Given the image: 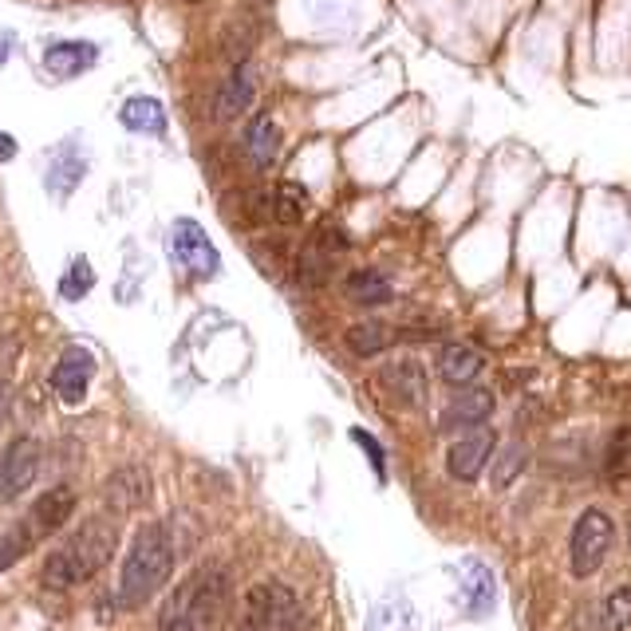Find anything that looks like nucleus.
<instances>
[{"mask_svg": "<svg viewBox=\"0 0 631 631\" xmlns=\"http://www.w3.org/2000/svg\"><path fill=\"white\" fill-rule=\"evenodd\" d=\"M229 611V572L221 565H202L166 596L158 611V631H218Z\"/></svg>", "mask_w": 631, "mask_h": 631, "instance_id": "f257e3e1", "label": "nucleus"}, {"mask_svg": "<svg viewBox=\"0 0 631 631\" xmlns=\"http://www.w3.org/2000/svg\"><path fill=\"white\" fill-rule=\"evenodd\" d=\"M114 545H119V529L111 521H83L72 537L44 560V584L48 588H75L83 580H92L95 572H104L111 565Z\"/></svg>", "mask_w": 631, "mask_h": 631, "instance_id": "f03ea898", "label": "nucleus"}, {"mask_svg": "<svg viewBox=\"0 0 631 631\" xmlns=\"http://www.w3.org/2000/svg\"><path fill=\"white\" fill-rule=\"evenodd\" d=\"M174 569V545L166 525H143L131 541L126 565L119 572V608H143Z\"/></svg>", "mask_w": 631, "mask_h": 631, "instance_id": "7ed1b4c3", "label": "nucleus"}, {"mask_svg": "<svg viewBox=\"0 0 631 631\" xmlns=\"http://www.w3.org/2000/svg\"><path fill=\"white\" fill-rule=\"evenodd\" d=\"M296 623H301L296 592L277 584V580H265L241 596L226 631H296Z\"/></svg>", "mask_w": 631, "mask_h": 631, "instance_id": "20e7f679", "label": "nucleus"}, {"mask_svg": "<svg viewBox=\"0 0 631 631\" xmlns=\"http://www.w3.org/2000/svg\"><path fill=\"white\" fill-rule=\"evenodd\" d=\"M611 545V521L600 509H588L584 518L577 521L569 541V560H572V577H592L600 569L604 557H608Z\"/></svg>", "mask_w": 631, "mask_h": 631, "instance_id": "39448f33", "label": "nucleus"}, {"mask_svg": "<svg viewBox=\"0 0 631 631\" xmlns=\"http://www.w3.org/2000/svg\"><path fill=\"white\" fill-rule=\"evenodd\" d=\"M170 241H174V257L182 260V269H186L190 277L209 280V277H218V272H221L218 248H214L209 233L197 226V221H190V218L174 221V233H170Z\"/></svg>", "mask_w": 631, "mask_h": 631, "instance_id": "423d86ee", "label": "nucleus"}, {"mask_svg": "<svg viewBox=\"0 0 631 631\" xmlns=\"http://www.w3.org/2000/svg\"><path fill=\"white\" fill-rule=\"evenodd\" d=\"M343 253H348V233L340 226H320L301 248V280L304 284H324L331 269L340 265Z\"/></svg>", "mask_w": 631, "mask_h": 631, "instance_id": "0eeeda50", "label": "nucleus"}, {"mask_svg": "<svg viewBox=\"0 0 631 631\" xmlns=\"http://www.w3.org/2000/svg\"><path fill=\"white\" fill-rule=\"evenodd\" d=\"M40 474V442L36 438H16L0 454V501H16Z\"/></svg>", "mask_w": 631, "mask_h": 631, "instance_id": "6e6552de", "label": "nucleus"}, {"mask_svg": "<svg viewBox=\"0 0 631 631\" xmlns=\"http://www.w3.org/2000/svg\"><path fill=\"white\" fill-rule=\"evenodd\" d=\"M494 446H497V438L489 426H470L466 435L450 446V454H446V470H450V477H458V482H474V477H482V470H486L489 458H494Z\"/></svg>", "mask_w": 631, "mask_h": 631, "instance_id": "1a4fd4ad", "label": "nucleus"}, {"mask_svg": "<svg viewBox=\"0 0 631 631\" xmlns=\"http://www.w3.org/2000/svg\"><path fill=\"white\" fill-rule=\"evenodd\" d=\"M95 375V355L87 348H68L52 367V387L60 395V403L80 406L87 399V384Z\"/></svg>", "mask_w": 631, "mask_h": 631, "instance_id": "9d476101", "label": "nucleus"}, {"mask_svg": "<svg viewBox=\"0 0 631 631\" xmlns=\"http://www.w3.org/2000/svg\"><path fill=\"white\" fill-rule=\"evenodd\" d=\"M75 513V489L72 486H56L48 489V494H40L36 501H32L28 509V529L36 533V541L52 537V533H60L63 525H68V518Z\"/></svg>", "mask_w": 631, "mask_h": 631, "instance_id": "9b49d317", "label": "nucleus"}, {"mask_svg": "<svg viewBox=\"0 0 631 631\" xmlns=\"http://www.w3.org/2000/svg\"><path fill=\"white\" fill-rule=\"evenodd\" d=\"M95 63H99V48L87 40H63L44 52V68H48L56 80H75V75L92 72Z\"/></svg>", "mask_w": 631, "mask_h": 631, "instance_id": "f8f14e48", "label": "nucleus"}, {"mask_svg": "<svg viewBox=\"0 0 631 631\" xmlns=\"http://www.w3.org/2000/svg\"><path fill=\"white\" fill-rule=\"evenodd\" d=\"M107 501L119 513H131V509H143L150 501V477L143 466H123L114 470L111 482H107Z\"/></svg>", "mask_w": 631, "mask_h": 631, "instance_id": "ddd939ff", "label": "nucleus"}, {"mask_svg": "<svg viewBox=\"0 0 631 631\" xmlns=\"http://www.w3.org/2000/svg\"><path fill=\"white\" fill-rule=\"evenodd\" d=\"M253 95H257V72H253V63H238L218 92V119L245 114L253 107Z\"/></svg>", "mask_w": 631, "mask_h": 631, "instance_id": "4468645a", "label": "nucleus"}, {"mask_svg": "<svg viewBox=\"0 0 631 631\" xmlns=\"http://www.w3.org/2000/svg\"><path fill=\"white\" fill-rule=\"evenodd\" d=\"M494 414V395L489 391H462L450 399V406L442 411L446 430H470V426H482Z\"/></svg>", "mask_w": 631, "mask_h": 631, "instance_id": "2eb2a0df", "label": "nucleus"}, {"mask_svg": "<svg viewBox=\"0 0 631 631\" xmlns=\"http://www.w3.org/2000/svg\"><path fill=\"white\" fill-rule=\"evenodd\" d=\"M384 387L395 395V399H399V403L423 406V399H426V372H423V363H414V360L391 363V367L384 372Z\"/></svg>", "mask_w": 631, "mask_h": 631, "instance_id": "dca6fc26", "label": "nucleus"}, {"mask_svg": "<svg viewBox=\"0 0 631 631\" xmlns=\"http://www.w3.org/2000/svg\"><path fill=\"white\" fill-rule=\"evenodd\" d=\"M482 367H486V360L474 352V348H466V343H450V348H442V355H438V375H442L450 387H470L482 375Z\"/></svg>", "mask_w": 631, "mask_h": 631, "instance_id": "f3484780", "label": "nucleus"}, {"mask_svg": "<svg viewBox=\"0 0 631 631\" xmlns=\"http://www.w3.org/2000/svg\"><path fill=\"white\" fill-rule=\"evenodd\" d=\"M245 155H248V162L257 166V170H265V166H272L277 162V155H280V131H277V123H272L269 114H257L253 123L245 126Z\"/></svg>", "mask_w": 631, "mask_h": 631, "instance_id": "a211bd4d", "label": "nucleus"}, {"mask_svg": "<svg viewBox=\"0 0 631 631\" xmlns=\"http://www.w3.org/2000/svg\"><path fill=\"white\" fill-rule=\"evenodd\" d=\"M119 123L126 126V131H135V135H162L166 131V111L158 99H146V95H138V99H126L123 111H119Z\"/></svg>", "mask_w": 631, "mask_h": 631, "instance_id": "6ab92c4d", "label": "nucleus"}, {"mask_svg": "<svg viewBox=\"0 0 631 631\" xmlns=\"http://www.w3.org/2000/svg\"><path fill=\"white\" fill-rule=\"evenodd\" d=\"M343 292H348V301L363 304V308H379V304H387L395 296L391 284H387V280L379 277L375 269L348 272V280H343Z\"/></svg>", "mask_w": 631, "mask_h": 631, "instance_id": "aec40b11", "label": "nucleus"}, {"mask_svg": "<svg viewBox=\"0 0 631 631\" xmlns=\"http://www.w3.org/2000/svg\"><path fill=\"white\" fill-rule=\"evenodd\" d=\"M269 209L280 226H301L304 214H308V190H304L301 182H280V186L272 190Z\"/></svg>", "mask_w": 631, "mask_h": 631, "instance_id": "412c9836", "label": "nucleus"}, {"mask_svg": "<svg viewBox=\"0 0 631 631\" xmlns=\"http://www.w3.org/2000/svg\"><path fill=\"white\" fill-rule=\"evenodd\" d=\"M391 340H395V331L379 320L355 324V328L348 331V348H352L355 355H379L391 348Z\"/></svg>", "mask_w": 631, "mask_h": 631, "instance_id": "4be33fe9", "label": "nucleus"}, {"mask_svg": "<svg viewBox=\"0 0 631 631\" xmlns=\"http://www.w3.org/2000/svg\"><path fill=\"white\" fill-rule=\"evenodd\" d=\"M32 545H36V533H32L24 518L16 521V525L0 529V572H9L12 565L32 549Z\"/></svg>", "mask_w": 631, "mask_h": 631, "instance_id": "5701e85b", "label": "nucleus"}, {"mask_svg": "<svg viewBox=\"0 0 631 631\" xmlns=\"http://www.w3.org/2000/svg\"><path fill=\"white\" fill-rule=\"evenodd\" d=\"M80 178H83L80 150H68V162H63V158H56V166L48 170V194H52V197H68V190L80 186Z\"/></svg>", "mask_w": 631, "mask_h": 631, "instance_id": "b1692460", "label": "nucleus"}, {"mask_svg": "<svg viewBox=\"0 0 631 631\" xmlns=\"http://www.w3.org/2000/svg\"><path fill=\"white\" fill-rule=\"evenodd\" d=\"M604 474L611 482H623L631 474V426L616 430V438L608 442V454H604Z\"/></svg>", "mask_w": 631, "mask_h": 631, "instance_id": "393cba45", "label": "nucleus"}, {"mask_svg": "<svg viewBox=\"0 0 631 631\" xmlns=\"http://www.w3.org/2000/svg\"><path fill=\"white\" fill-rule=\"evenodd\" d=\"M92 284H95V272H92V265L83 257H75L72 260V269L63 272V280H60V296L68 304H80L87 292H92Z\"/></svg>", "mask_w": 631, "mask_h": 631, "instance_id": "a878e982", "label": "nucleus"}, {"mask_svg": "<svg viewBox=\"0 0 631 631\" xmlns=\"http://www.w3.org/2000/svg\"><path fill=\"white\" fill-rule=\"evenodd\" d=\"M631 628V588L611 592L600 608V631H628Z\"/></svg>", "mask_w": 631, "mask_h": 631, "instance_id": "bb28decb", "label": "nucleus"}, {"mask_svg": "<svg viewBox=\"0 0 631 631\" xmlns=\"http://www.w3.org/2000/svg\"><path fill=\"white\" fill-rule=\"evenodd\" d=\"M525 458H529L525 446H509L506 454L497 458V466H494V486H497V489H506L509 482H513V477H518L521 470H525Z\"/></svg>", "mask_w": 631, "mask_h": 631, "instance_id": "cd10ccee", "label": "nucleus"}, {"mask_svg": "<svg viewBox=\"0 0 631 631\" xmlns=\"http://www.w3.org/2000/svg\"><path fill=\"white\" fill-rule=\"evenodd\" d=\"M352 442L367 450V458H372L375 474H379V477H387V474H384V450H379V442H375V438L367 435V430H352Z\"/></svg>", "mask_w": 631, "mask_h": 631, "instance_id": "c85d7f7f", "label": "nucleus"}, {"mask_svg": "<svg viewBox=\"0 0 631 631\" xmlns=\"http://www.w3.org/2000/svg\"><path fill=\"white\" fill-rule=\"evenodd\" d=\"M9 158H16V138L0 135V162H9Z\"/></svg>", "mask_w": 631, "mask_h": 631, "instance_id": "c756f323", "label": "nucleus"}, {"mask_svg": "<svg viewBox=\"0 0 631 631\" xmlns=\"http://www.w3.org/2000/svg\"><path fill=\"white\" fill-rule=\"evenodd\" d=\"M9 403H12V387L9 379H0V423H4V414H9Z\"/></svg>", "mask_w": 631, "mask_h": 631, "instance_id": "7c9ffc66", "label": "nucleus"}, {"mask_svg": "<svg viewBox=\"0 0 631 631\" xmlns=\"http://www.w3.org/2000/svg\"><path fill=\"white\" fill-rule=\"evenodd\" d=\"M9 56H12V36H0V68L9 63Z\"/></svg>", "mask_w": 631, "mask_h": 631, "instance_id": "2f4dec72", "label": "nucleus"}]
</instances>
